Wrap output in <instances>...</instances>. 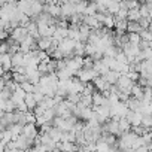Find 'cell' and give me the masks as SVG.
I'll return each mask as SVG.
<instances>
[{"label": "cell", "mask_w": 152, "mask_h": 152, "mask_svg": "<svg viewBox=\"0 0 152 152\" xmlns=\"http://www.w3.org/2000/svg\"><path fill=\"white\" fill-rule=\"evenodd\" d=\"M52 37H40L39 40H37V49H40V51H49L51 48H52Z\"/></svg>", "instance_id": "obj_8"}, {"label": "cell", "mask_w": 152, "mask_h": 152, "mask_svg": "<svg viewBox=\"0 0 152 152\" xmlns=\"http://www.w3.org/2000/svg\"><path fill=\"white\" fill-rule=\"evenodd\" d=\"M143 93H145V88L140 84H134V87L131 90V97H134L137 100H143Z\"/></svg>", "instance_id": "obj_12"}, {"label": "cell", "mask_w": 152, "mask_h": 152, "mask_svg": "<svg viewBox=\"0 0 152 152\" xmlns=\"http://www.w3.org/2000/svg\"><path fill=\"white\" fill-rule=\"evenodd\" d=\"M128 42H130L131 45H137V46H140V43H142V37H140L139 33H128Z\"/></svg>", "instance_id": "obj_20"}, {"label": "cell", "mask_w": 152, "mask_h": 152, "mask_svg": "<svg viewBox=\"0 0 152 152\" xmlns=\"http://www.w3.org/2000/svg\"><path fill=\"white\" fill-rule=\"evenodd\" d=\"M97 76H99V73H97L94 69H81L78 73H76V78H78L82 84H90V82H93Z\"/></svg>", "instance_id": "obj_1"}, {"label": "cell", "mask_w": 152, "mask_h": 152, "mask_svg": "<svg viewBox=\"0 0 152 152\" xmlns=\"http://www.w3.org/2000/svg\"><path fill=\"white\" fill-rule=\"evenodd\" d=\"M12 66H14V69L24 67V54L23 52H18V54L12 55Z\"/></svg>", "instance_id": "obj_11"}, {"label": "cell", "mask_w": 152, "mask_h": 152, "mask_svg": "<svg viewBox=\"0 0 152 152\" xmlns=\"http://www.w3.org/2000/svg\"><path fill=\"white\" fill-rule=\"evenodd\" d=\"M0 109L5 113H14L17 112V106L14 104L12 100H0Z\"/></svg>", "instance_id": "obj_7"}, {"label": "cell", "mask_w": 152, "mask_h": 152, "mask_svg": "<svg viewBox=\"0 0 152 152\" xmlns=\"http://www.w3.org/2000/svg\"><path fill=\"white\" fill-rule=\"evenodd\" d=\"M115 28H116V33L118 34H125V31L128 30V20H119V21H116Z\"/></svg>", "instance_id": "obj_13"}, {"label": "cell", "mask_w": 152, "mask_h": 152, "mask_svg": "<svg viewBox=\"0 0 152 152\" xmlns=\"http://www.w3.org/2000/svg\"><path fill=\"white\" fill-rule=\"evenodd\" d=\"M140 37H142V40H145V42H152V31H151V30H142Z\"/></svg>", "instance_id": "obj_23"}, {"label": "cell", "mask_w": 152, "mask_h": 152, "mask_svg": "<svg viewBox=\"0 0 152 152\" xmlns=\"http://www.w3.org/2000/svg\"><path fill=\"white\" fill-rule=\"evenodd\" d=\"M26 104H27L28 110H34L37 107V102L34 99V94H27L26 96Z\"/></svg>", "instance_id": "obj_16"}, {"label": "cell", "mask_w": 152, "mask_h": 152, "mask_svg": "<svg viewBox=\"0 0 152 152\" xmlns=\"http://www.w3.org/2000/svg\"><path fill=\"white\" fill-rule=\"evenodd\" d=\"M49 137L55 142V143H60L61 142V137H63V131H60L58 128H55V127H52L51 130H49Z\"/></svg>", "instance_id": "obj_15"}, {"label": "cell", "mask_w": 152, "mask_h": 152, "mask_svg": "<svg viewBox=\"0 0 152 152\" xmlns=\"http://www.w3.org/2000/svg\"><path fill=\"white\" fill-rule=\"evenodd\" d=\"M81 103L87 107L93 106V96H87V94H81Z\"/></svg>", "instance_id": "obj_21"}, {"label": "cell", "mask_w": 152, "mask_h": 152, "mask_svg": "<svg viewBox=\"0 0 152 152\" xmlns=\"http://www.w3.org/2000/svg\"><path fill=\"white\" fill-rule=\"evenodd\" d=\"M151 116H152V110H151Z\"/></svg>", "instance_id": "obj_25"}, {"label": "cell", "mask_w": 152, "mask_h": 152, "mask_svg": "<svg viewBox=\"0 0 152 152\" xmlns=\"http://www.w3.org/2000/svg\"><path fill=\"white\" fill-rule=\"evenodd\" d=\"M103 78L107 81V84H109V85H116V84H118V79L121 78V73L110 70V72H109L106 76H103Z\"/></svg>", "instance_id": "obj_10"}, {"label": "cell", "mask_w": 152, "mask_h": 152, "mask_svg": "<svg viewBox=\"0 0 152 152\" xmlns=\"http://www.w3.org/2000/svg\"><path fill=\"white\" fill-rule=\"evenodd\" d=\"M106 103H107V99L103 96V93L96 91L94 96H93V106H94V107H99V106H103V104H106Z\"/></svg>", "instance_id": "obj_9"}, {"label": "cell", "mask_w": 152, "mask_h": 152, "mask_svg": "<svg viewBox=\"0 0 152 152\" xmlns=\"http://www.w3.org/2000/svg\"><path fill=\"white\" fill-rule=\"evenodd\" d=\"M127 76H128V78H130V79H131V81H133L134 84H137V82L140 81V78H142L139 72H130V73H128Z\"/></svg>", "instance_id": "obj_24"}, {"label": "cell", "mask_w": 152, "mask_h": 152, "mask_svg": "<svg viewBox=\"0 0 152 152\" xmlns=\"http://www.w3.org/2000/svg\"><path fill=\"white\" fill-rule=\"evenodd\" d=\"M140 20H142V15H140V8H139V9H131V11H128V21L139 23Z\"/></svg>", "instance_id": "obj_17"}, {"label": "cell", "mask_w": 152, "mask_h": 152, "mask_svg": "<svg viewBox=\"0 0 152 152\" xmlns=\"http://www.w3.org/2000/svg\"><path fill=\"white\" fill-rule=\"evenodd\" d=\"M39 134H40V128L37 127V124H26L23 127V136L33 140V142L37 139Z\"/></svg>", "instance_id": "obj_2"}, {"label": "cell", "mask_w": 152, "mask_h": 152, "mask_svg": "<svg viewBox=\"0 0 152 152\" xmlns=\"http://www.w3.org/2000/svg\"><path fill=\"white\" fill-rule=\"evenodd\" d=\"M93 84H94L96 90H97L99 93H103V94L109 93V90H110V87H112V85L107 84V81L103 78V76H97V78L93 81Z\"/></svg>", "instance_id": "obj_4"}, {"label": "cell", "mask_w": 152, "mask_h": 152, "mask_svg": "<svg viewBox=\"0 0 152 152\" xmlns=\"http://www.w3.org/2000/svg\"><path fill=\"white\" fill-rule=\"evenodd\" d=\"M149 152H152V151H149Z\"/></svg>", "instance_id": "obj_26"}, {"label": "cell", "mask_w": 152, "mask_h": 152, "mask_svg": "<svg viewBox=\"0 0 152 152\" xmlns=\"http://www.w3.org/2000/svg\"><path fill=\"white\" fill-rule=\"evenodd\" d=\"M0 64H2V70H3V72H11V70H14L12 55H11V54H2V55H0ZM3 72H2V73H3Z\"/></svg>", "instance_id": "obj_5"}, {"label": "cell", "mask_w": 152, "mask_h": 152, "mask_svg": "<svg viewBox=\"0 0 152 152\" xmlns=\"http://www.w3.org/2000/svg\"><path fill=\"white\" fill-rule=\"evenodd\" d=\"M27 36H28V30L24 28V27H17L15 30L11 31V39H12L15 43H23Z\"/></svg>", "instance_id": "obj_3"}, {"label": "cell", "mask_w": 152, "mask_h": 152, "mask_svg": "<svg viewBox=\"0 0 152 152\" xmlns=\"http://www.w3.org/2000/svg\"><path fill=\"white\" fill-rule=\"evenodd\" d=\"M118 122H119L121 136H122V134H125V133H130V131H131V128H133V127H131V124H130V121H128L127 118H121Z\"/></svg>", "instance_id": "obj_14"}, {"label": "cell", "mask_w": 152, "mask_h": 152, "mask_svg": "<svg viewBox=\"0 0 152 152\" xmlns=\"http://www.w3.org/2000/svg\"><path fill=\"white\" fill-rule=\"evenodd\" d=\"M142 30H143V28L140 27V24H139V23L128 21V30H127L128 33H139V34H140V33H142Z\"/></svg>", "instance_id": "obj_19"}, {"label": "cell", "mask_w": 152, "mask_h": 152, "mask_svg": "<svg viewBox=\"0 0 152 152\" xmlns=\"http://www.w3.org/2000/svg\"><path fill=\"white\" fill-rule=\"evenodd\" d=\"M127 119L130 121L131 127H140L142 125V121H143V113L130 110V113L127 115Z\"/></svg>", "instance_id": "obj_6"}, {"label": "cell", "mask_w": 152, "mask_h": 152, "mask_svg": "<svg viewBox=\"0 0 152 152\" xmlns=\"http://www.w3.org/2000/svg\"><path fill=\"white\" fill-rule=\"evenodd\" d=\"M66 100L70 102L72 104H78V103H81V94H69L66 97Z\"/></svg>", "instance_id": "obj_22"}, {"label": "cell", "mask_w": 152, "mask_h": 152, "mask_svg": "<svg viewBox=\"0 0 152 152\" xmlns=\"http://www.w3.org/2000/svg\"><path fill=\"white\" fill-rule=\"evenodd\" d=\"M115 24H116L115 17L107 14V15H106V18H104V21H103V27H104V28H107V30H110V28H113V27H115Z\"/></svg>", "instance_id": "obj_18"}]
</instances>
